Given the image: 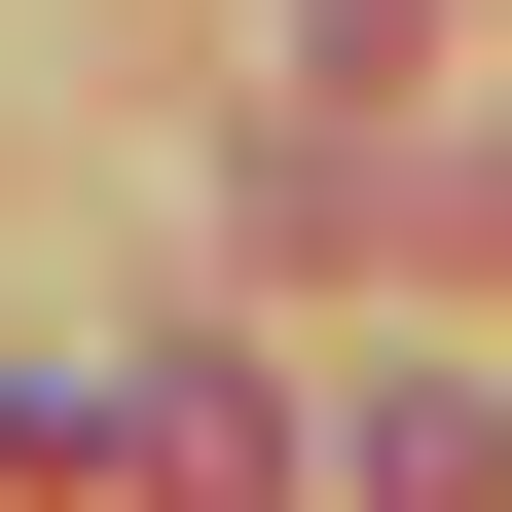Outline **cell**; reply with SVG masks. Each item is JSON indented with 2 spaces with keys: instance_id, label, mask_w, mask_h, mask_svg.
I'll list each match as a JSON object with an SVG mask.
<instances>
[{
  "instance_id": "1",
  "label": "cell",
  "mask_w": 512,
  "mask_h": 512,
  "mask_svg": "<svg viewBox=\"0 0 512 512\" xmlns=\"http://www.w3.org/2000/svg\"><path fill=\"white\" fill-rule=\"evenodd\" d=\"M110 476H147V512H256V476H293V403H256V366H147V403H110Z\"/></svg>"
},
{
  "instance_id": "2",
  "label": "cell",
  "mask_w": 512,
  "mask_h": 512,
  "mask_svg": "<svg viewBox=\"0 0 512 512\" xmlns=\"http://www.w3.org/2000/svg\"><path fill=\"white\" fill-rule=\"evenodd\" d=\"M330 476H366V512H512V403H476V366H403V403H366Z\"/></svg>"
}]
</instances>
